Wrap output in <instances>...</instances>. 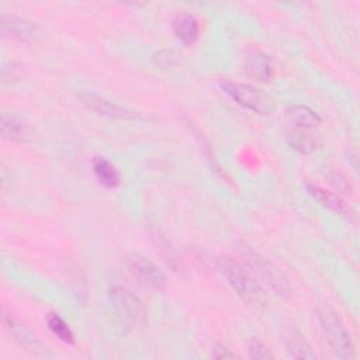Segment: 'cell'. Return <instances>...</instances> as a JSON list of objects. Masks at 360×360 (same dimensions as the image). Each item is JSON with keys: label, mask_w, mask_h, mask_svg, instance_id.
<instances>
[{"label": "cell", "mask_w": 360, "mask_h": 360, "mask_svg": "<svg viewBox=\"0 0 360 360\" xmlns=\"http://www.w3.org/2000/svg\"><path fill=\"white\" fill-rule=\"evenodd\" d=\"M218 269L245 302L256 308L267 307L269 298L266 291L243 262L225 255L218 259Z\"/></svg>", "instance_id": "6da1fadb"}, {"label": "cell", "mask_w": 360, "mask_h": 360, "mask_svg": "<svg viewBox=\"0 0 360 360\" xmlns=\"http://www.w3.org/2000/svg\"><path fill=\"white\" fill-rule=\"evenodd\" d=\"M318 321L321 323L322 332L332 347L333 353L343 360L356 359V349L350 339V335L343 325L339 314L328 304H322L316 308Z\"/></svg>", "instance_id": "7a4b0ae2"}, {"label": "cell", "mask_w": 360, "mask_h": 360, "mask_svg": "<svg viewBox=\"0 0 360 360\" xmlns=\"http://www.w3.org/2000/svg\"><path fill=\"white\" fill-rule=\"evenodd\" d=\"M110 301L117 328L122 335L141 326L145 321V308L141 300L125 287H114L110 291Z\"/></svg>", "instance_id": "3957f363"}, {"label": "cell", "mask_w": 360, "mask_h": 360, "mask_svg": "<svg viewBox=\"0 0 360 360\" xmlns=\"http://www.w3.org/2000/svg\"><path fill=\"white\" fill-rule=\"evenodd\" d=\"M242 262L248 266L253 276L269 285L274 294L280 297H288L291 294V285L285 274L260 253L250 248H243Z\"/></svg>", "instance_id": "277c9868"}, {"label": "cell", "mask_w": 360, "mask_h": 360, "mask_svg": "<svg viewBox=\"0 0 360 360\" xmlns=\"http://www.w3.org/2000/svg\"><path fill=\"white\" fill-rule=\"evenodd\" d=\"M222 90L242 107L257 114H271L276 110V100L269 93L240 82H224Z\"/></svg>", "instance_id": "5b68a950"}, {"label": "cell", "mask_w": 360, "mask_h": 360, "mask_svg": "<svg viewBox=\"0 0 360 360\" xmlns=\"http://www.w3.org/2000/svg\"><path fill=\"white\" fill-rule=\"evenodd\" d=\"M77 98L80 100V103L100 114V115H105V117H110V118H120V120H135V118H139V114L127 108V107H122V105H118L93 91H89V90H79L77 91Z\"/></svg>", "instance_id": "8992f818"}, {"label": "cell", "mask_w": 360, "mask_h": 360, "mask_svg": "<svg viewBox=\"0 0 360 360\" xmlns=\"http://www.w3.org/2000/svg\"><path fill=\"white\" fill-rule=\"evenodd\" d=\"M129 271L139 281V284L149 290L162 291L166 287V277L163 271L143 256L136 255L129 260Z\"/></svg>", "instance_id": "52a82bcc"}, {"label": "cell", "mask_w": 360, "mask_h": 360, "mask_svg": "<svg viewBox=\"0 0 360 360\" xmlns=\"http://www.w3.org/2000/svg\"><path fill=\"white\" fill-rule=\"evenodd\" d=\"M1 321L4 328L14 336V339L24 346L27 350L32 352L37 356H48V350L46 346H44V343L24 325L21 323L17 318H14L10 312H7L6 309L3 311L1 315Z\"/></svg>", "instance_id": "ba28073f"}, {"label": "cell", "mask_w": 360, "mask_h": 360, "mask_svg": "<svg viewBox=\"0 0 360 360\" xmlns=\"http://www.w3.org/2000/svg\"><path fill=\"white\" fill-rule=\"evenodd\" d=\"M0 25H1V32L4 37L15 38V39L25 41V42L37 41L39 38L38 27L32 21H30L24 17L15 15V14L3 13Z\"/></svg>", "instance_id": "9c48e42d"}, {"label": "cell", "mask_w": 360, "mask_h": 360, "mask_svg": "<svg viewBox=\"0 0 360 360\" xmlns=\"http://www.w3.org/2000/svg\"><path fill=\"white\" fill-rule=\"evenodd\" d=\"M1 136L13 142H30L34 139L32 127L18 115L3 112L0 118Z\"/></svg>", "instance_id": "30bf717a"}, {"label": "cell", "mask_w": 360, "mask_h": 360, "mask_svg": "<svg viewBox=\"0 0 360 360\" xmlns=\"http://www.w3.org/2000/svg\"><path fill=\"white\" fill-rule=\"evenodd\" d=\"M245 73L256 82H269L274 75L273 60L262 51H252L245 59Z\"/></svg>", "instance_id": "8fae6325"}, {"label": "cell", "mask_w": 360, "mask_h": 360, "mask_svg": "<svg viewBox=\"0 0 360 360\" xmlns=\"http://www.w3.org/2000/svg\"><path fill=\"white\" fill-rule=\"evenodd\" d=\"M283 342L291 357L295 359H315L311 345L305 339V336L297 328H285L283 329Z\"/></svg>", "instance_id": "7c38bea8"}, {"label": "cell", "mask_w": 360, "mask_h": 360, "mask_svg": "<svg viewBox=\"0 0 360 360\" xmlns=\"http://www.w3.org/2000/svg\"><path fill=\"white\" fill-rule=\"evenodd\" d=\"M173 30L176 37L184 45H193L200 35V24L193 14H179L173 21Z\"/></svg>", "instance_id": "4fadbf2b"}, {"label": "cell", "mask_w": 360, "mask_h": 360, "mask_svg": "<svg viewBox=\"0 0 360 360\" xmlns=\"http://www.w3.org/2000/svg\"><path fill=\"white\" fill-rule=\"evenodd\" d=\"M287 120L297 128V129H314L319 125L321 117L308 105L297 104L287 108Z\"/></svg>", "instance_id": "5bb4252c"}, {"label": "cell", "mask_w": 360, "mask_h": 360, "mask_svg": "<svg viewBox=\"0 0 360 360\" xmlns=\"http://www.w3.org/2000/svg\"><path fill=\"white\" fill-rule=\"evenodd\" d=\"M307 191L325 208L336 212V214H346V205L343 200L335 194L333 191H329L318 184H307Z\"/></svg>", "instance_id": "9a60e30c"}, {"label": "cell", "mask_w": 360, "mask_h": 360, "mask_svg": "<svg viewBox=\"0 0 360 360\" xmlns=\"http://www.w3.org/2000/svg\"><path fill=\"white\" fill-rule=\"evenodd\" d=\"M93 170H94V174L98 179V181L101 184H104L105 187L114 188L121 181V176H120L117 167L105 158H96L93 162Z\"/></svg>", "instance_id": "2e32d148"}, {"label": "cell", "mask_w": 360, "mask_h": 360, "mask_svg": "<svg viewBox=\"0 0 360 360\" xmlns=\"http://www.w3.org/2000/svg\"><path fill=\"white\" fill-rule=\"evenodd\" d=\"M288 142L292 149H295L297 152H300L302 155H311L319 146L318 138L305 129H297L295 132L290 134Z\"/></svg>", "instance_id": "e0dca14e"}, {"label": "cell", "mask_w": 360, "mask_h": 360, "mask_svg": "<svg viewBox=\"0 0 360 360\" xmlns=\"http://www.w3.org/2000/svg\"><path fill=\"white\" fill-rule=\"evenodd\" d=\"M46 323H48V328L51 329V332L53 335H56L62 342L69 343V345L75 343V335H73L72 329L59 315L49 314L46 318Z\"/></svg>", "instance_id": "ac0fdd59"}, {"label": "cell", "mask_w": 360, "mask_h": 360, "mask_svg": "<svg viewBox=\"0 0 360 360\" xmlns=\"http://www.w3.org/2000/svg\"><path fill=\"white\" fill-rule=\"evenodd\" d=\"M152 60L160 69H170L177 63V55L172 49H160L153 53Z\"/></svg>", "instance_id": "d6986e66"}, {"label": "cell", "mask_w": 360, "mask_h": 360, "mask_svg": "<svg viewBox=\"0 0 360 360\" xmlns=\"http://www.w3.org/2000/svg\"><path fill=\"white\" fill-rule=\"evenodd\" d=\"M326 177H328L329 183L336 190H339L342 193H350V190H352L350 183H349V180L346 179V176L342 172H339V170H329L326 173Z\"/></svg>", "instance_id": "ffe728a7"}, {"label": "cell", "mask_w": 360, "mask_h": 360, "mask_svg": "<svg viewBox=\"0 0 360 360\" xmlns=\"http://www.w3.org/2000/svg\"><path fill=\"white\" fill-rule=\"evenodd\" d=\"M249 353L253 359H270L273 357L271 352L267 349V346L257 339H252L249 342Z\"/></svg>", "instance_id": "44dd1931"}, {"label": "cell", "mask_w": 360, "mask_h": 360, "mask_svg": "<svg viewBox=\"0 0 360 360\" xmlns=\"http://www.w3.org/2000/svg\"><path fill=\"white\" fill-rule=\"evenodd\" d=\"M214 357H218V359H233L235 354L231 353L226 347L218 346V347L214 350Z\"/></svg>", "instance_id": "7402d4cb"}, {"label": "cell", "mask_w": 360, "mask_h": 360, "mask_svg": "<svg viewBox=\"0 0 360 360\" xmlns=\"http://www.w3.org/2000/svg\"><path fill=\"white\" fill-rule=\"evenodd\" d=\"M6 70H7V69H6V68H3V72H6ZM1 76H3V82H6V80L8 79L6 73H1ZM10 77H11V79H15V69H13V70L10 72Z\"/></svg>", "instance_id": "603a6c76"}]
</instances>
